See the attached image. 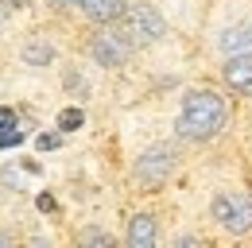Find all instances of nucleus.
<instances>
[{
	"mask_svg": "<svg viewBox=\"0 0 252 248\" xmlns=\"http://www.w3.org/2000/svg\"><path fill=\"white\" fill-rule=\"evenodd\" d=\"M35 144H39V152H51V148H59V144H63V140H59V136H55V132H43V136H39V140H35Z\"/></svg>",
	"mask_w": 252,
	"mask_h": 248,
	"instance_id": "4468645a",
	"label": "nucleus"
},
{
	"mask_svg": "<svg viewBox=\"0 0 252 248\" xmlns=\"http://www.w3.org/2000/svg\"><path fill=\"white\" fill-rule=\"evenodd\" d=\"M82 124H86V113H82V109H63V113H59V128H63V132H78Z\"/></svg>",
	"mask_w": 252,
	"mask_h": 248,
	"instance_id": "9b49d317",
	"label": "nucleus"
},
{
	"mask_svg": "<svg viewBox=\"0 0 252 248\" xmlns=\"http://www.w3.org/2000/svg\"><path fill=\"white\" fill-rule=\"evenodd\" d=\"M82 4V12L97 20V24H113V20H121L125 16V0H78Z\"/></svg>",
	"mask_w": 252,
	"mask_h": 248,
	"instance_id": "0eeeda50",
	"label": "nucleus"
},
{
	"mask_svg": "<svg viewBox=\"0 0 252 248\" xmlns=\"http://www.w3.org/2000/svg\"><path fill=\"white\" fill-rule=\"evenodd\" d=\"M214 217H218L229 233H249L252 229V198L218 194V198H214Z\"/></svg>",
	"mask_w": 252,
	"mask_h": 248,
	"instance_id": "7ed1b4c3",
	"label": "nucleus"
},
{
	"mask_svg": "<svg viewBox=\"0 0 252 248\" xmlns=\"http://www.w3.org/2000/svg\"><path fill=\"white\" fill-rule=\"evenodd\" d=\"M55 4H59V8H66V4H78V0H55Z\"/></svg>",
	"mask_w": 252,
	"mask_h": 248,
	"instance_id": "f3484780",
	"label": "nucleus"
},
{
	"mask_svg": "<svg viewBox=\"0 0 252 248\" xmlns=\"http://www.w3.org/2000/svg\"><path fill=\"white\" fill-rule=\"evenodd\" d=\"M39 210L51 214V210H55V198H51V194H39Z\"/></svg>",
	"mask_w": 252,
	"mask_h": 248,
	"instance_id": "dca6fc26",
	"label": "nucleus"
},
{
	"mask_svg": "<svg viewBox=\"0 0 252 248\" xmlns=\"http://www.w3.org/2000/svg\"><path fill=\"white\" fill-rule=\"evenodd\" d=\"M4 128H16V109H0V132Z\"/></svg>",
	"mask_w": 252,
	"mask_h": 248,
	"instance_id": "2eb2a0df",
	"label": "nucleus"
},
{
	"mask_svg": "<svg viewBox=\"0 0 252 248\" xmlns=\"http://www.w3.org/2000/svg\"><path fill=\"white\" fill-rule=\"evenodd\" d=\"M90 55H94L101 66H125L128 39L117 35V31H101V35H94V43H90Z\"/></svg>",
	"mask_w": 252,
	"mask_h": 248,
	"instance_id": "39448f33",
	"label": "nucleus"
},
{
	"mask_svg": "<svg viewBox=\"0 0 252 248\" xmlns=\"http://www.w3.org/2000/svg\"><path fill=\"white\" fill-rule=\"evenodd\" d=\"M225 124V101L210 90H194L183 101V113H179V136L187 140H210L218 136V128Z\"/></svg>",
	"mask_w": 252,
	"mask_h": 248,
	"instance_id": "f257e3e1",
	"label": "nucleus"
},
{
	"mask_svg": "<svg viewBox=\"0 0 252 248\" xmlns=\"http://www.w3.org/2000/svg\"><path fill=\"white\" fill-rule=\"evenodd\" d=\"M221 51H225V55H252V28H249V24L225 28V35H221Z\"/></svg>",
	"mask_w": 252,
	"mask_h": 248,
	"instance_id": "6e6552de",
	"label": "nucleus"
},
{
	"mask_svg": "<svg viewBox=\"0 0 252 248\" xmlns=\"http://www.w3.org/2000/svg\"><path fill=\"white\" fill-rule=\"evenodd\" d=\"M51 59H55V47H51L47 39H32V43L24 47V62H28V66H47Z\"/></svg>",
	"mask_w": 252,
	"mask_h": 248,
	"instance_id": "9d476101",
	"label": "nucleus"
},
{
	"mask_svg": "<svg viewBox=\"0 0 252 248\" xmlns=\"http://www.w3.org/2000/svg\"><path fill=\"white\" fill-rule=\"evenodd\" d=\"M20 144H24V132H20V128H4V132H0V152H4V148H20Z\"/></svg>",
	"mask_w": 252,
	"mask_h": 248,
	"instance_id": "f8f14e48",
	"label": "nucleus"
},
{
	"mask_svg": "<svg viewBox=\"0 0 252 248\" xmlns=\"http://www.w3.org/2000/svg\"><path fill=\"white\" fill-rule=\"evenodd\" d=\"M225 82L233 93H252V55H229L225 62Z\"/></svg>",
	"mask_w": 252,
	"mask_h": 248,
	"instance_id": "423d86ee",
	"label": "nucleus"
},
{
	"mask_svg": "<svg viewBox=\"0 0 252 248\" xmlns=\"http://www.w3.org/2000/svg\"><path fill=\"white\" fill-rule=\"evenodd\" d=\"M128 245H132V248L156 245V217H152V214H136V217H132V225H128Z\"/></svg>",
	"mask_w": 252,
	"mask_h": 248,
	"instance_id": "1a4fd4ad",
	"label": "nucleus"
},
{
	"mask_svg": "<svg viewBox=\"0 0 252 248\" xmlns=\"http://www.w3.org/2000/svg\"><path fill=\"white\" fill-rule=\"evenodd\" d=\"M0 245H12V237H4V233H0Z\"/></svg>",
	"mask_w": 252,
	"mask_h": 248,
	"instance_id": "a211bd4d",
	"label": "nucleus"
},
{
	"mask_svg": "<svg viewBox=\"0 0 252 248\" xmlns=\"http://www.w3.org/2000/svg\"><path fill=\"white\" fill-rule=\"evenodd\" d=\"M125 35L132 43H156L163 35V16L152 4H132L125 12Z\"/></svg>",
	"mask_w": 252,
	"mask_h": 248,
	"instance_id": "f03ea898",
	"label": "nucleus"
},
{
	"mask_svg": "<svg viewBox=\"0 0 252 248\" xmlns=\"http://www.w3.org/2000/svg\"><path fill=\"white\" fill-rule=\"evenodd\" d=\"M82 241H86V245H113V237H109V233H97V229L82 233Z\"/></svg>",
	"mask_w": 252,
	"mask_h": 248,
	"instance_id": "ddd939ff",
	"label": "nucleus"
},
{
	"mask_svg": "<svg viewBox=\"0 0 252 248\" xmlns=\"http://www.w3.org/2000/svg\"><path fill=\"white\" fill-rule=\"evenodd\" d=\"M171 167H175V152L171 148H152V152L140 155V163H136V179L148 186H159L167 175H171Z\"/></svg>",
	"mask_w": 252,
	"mask_h": 248,
	"instance_id": "20e7f679",
	"label": "nucleus"
},
{
	"mask_svg": "<svg viewBox=\"0 0 252 248\" xmlns=\"http://www.w3.org/2000/svg\"><path fill=\"white\" fill-rule=\"evenodd\" d=\"M0 20H4V0H0Z\"/></svg>",
	"mask_w": 252,
	"mask_h": 248,
	"instance_id": "6ab92c4d",
	"label": "nucleus"
}]
</instances>
